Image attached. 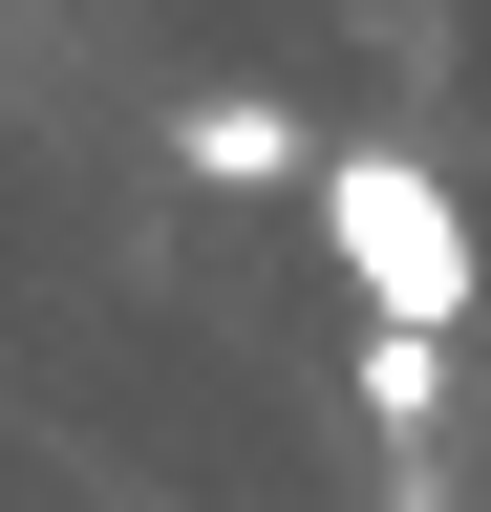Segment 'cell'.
<instances>
[{
    "instance_id": "obj_1",
    "label": "cell",
    "mask_w": 491,
    "mask_h": 512,
    "mask_svg": "<svg viewBox=\"0 0 491 512\" xmlns=\"http://www.w3.org/2000/svg\"><path fill=\"white\" fill-rule=\"evenodd\" d=\"M299 214H321L342 299L385 320V342H449V320H470V192L427 171V150H385V128H342V150L299 171Z\"/></svg>"
},
{
    "instance_id": "obj_2",
    "label": "cell",
    "mask_w": 491,
    "mask_h": 512,
    "mask_svg": "<svg viewBox=\"0 0 491 512\" xmlns=\"http://www.w3.org/2000/svg\"><path fill=\"white\" fill-rule=\"evenodd\" d=\"M171 171H193V192H299L321 150H299L278 86H214V107H171Z\"/></svg>"
},
{
    "instance_id": "obj_3",
    "label": "cell",
    "mask_w": 491,
    "mask_h": 512,
    "mask_svg": "<svg viewBox=\"0 0 491 512\" xmlns=\"http://www.w3.org/2000/svg\"><path fill=\"white\" fill-rule=\"evenodd\" d=\"M449 406V342H385V320H363V427H427Z\"/></svg>"
}]
</instances>
